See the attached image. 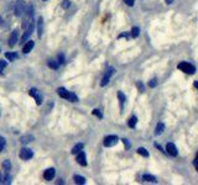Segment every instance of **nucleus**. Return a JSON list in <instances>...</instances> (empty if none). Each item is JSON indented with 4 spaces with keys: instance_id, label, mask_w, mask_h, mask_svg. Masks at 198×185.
<instances>
[{
    "instance_id": "nucleus-1",
    "label": "nucleus",
    "mask_w": 198,
    "mask_h": 185,
    "mask_svg": "<svg viewBox=\"0 0 198 185\" xmlns=\"http://www.w3.org/2000/svg\"><path fill=\"white\" fill-rule=\"evenodd\" d=\"M26 9H27V6H26L24 0H17L16 4H15V15L17 17L24 16V14L26 13Z\"/></svg>"
},
{
    "instance_id": "nucleus-2",
    "label": "nucleus",
    "mask_w": 198,
    "mask_h": 185,
    "mask_svg": "<svg viewBox=\"0 0 198 185\" xmlns=\"http://www.w3.org/2000/svg\"><path fill=\"white\" fill-rule=\"evenodd\" d=\"M177 68L180 71L187 73V74H194V72H196V67L192 66L191 63H187V62H181V63L177 66Z\"/></svg>"
},
{
    "instance_id": "nucleus-3",
    "label": "nucleus",
    "mask_w": 198,
    "mask_h": 185,
    "mask_svg": "<svg viewBox=\"0 0 198 185\" xmlns=\"http://www.w3.org/2000/svg\"><path fill=\"white\" fill-rule=\"evenodd\" d=\"M29 95H30V96H32V98H34V99L36 100V104H37V105H41V104H42L44 98H42V95L40 94V91H39L37 89H35V88L30 89V90H29Z\"/></svg>"
},
{
    "instance_id": "nucleus-4",
    "label": "nucleus",
    "mask_w": 198,
    "mask_h": 185,
    "mask_svg": "<svg viewBox=\"0 0 198 185\" xmlns=\"http://www.w3.org/2000/svg\"><path fill=\"white\" fill-rule=\"evenodd\" d=\"M19 157L22 161H29V159H31L32 157H34V152H32L31 149H29V148H22L20 151V153H19Z\"/></svg>"
},
{
    "instance_id": "nucleus-5",
    "label": "nucleus",
    "mask_w": 198,
    "mask_h": 185,
    "mask_svg": "<svg viewBox=\"0 0 198 185\" xmlns=\"http://www.w3.org/2000/svg\"><path fill=\"white\" fill-rule=\"evenodd\" d=\"M119 142V138H118V136H115V135H110V136H108V137H105L104 138V146L105 147H113V146H115L116 143Z\"/></svg>"
},
{
    "instance_id": "nucleus-6",
    "label": "nucleus",
    "mask_w": 198,
    "mask_h": 185,
    "mask_svg": "<svg viewBox=\"0 0 198 185\" xmlns=\"http://www.w3.org/2000/svg\"><path fill=\"white\" fill-rule=\"evenodd\" d=\"M114 68H108V71L105 72V74H104V77L102 78V82H101V85L102 86H105L108 83H109V80H110V77L114 74Z\"/></svg>"
},
{
    "instance_id": "nucleus-7",
    "label": "nucleus",
    "mask_w": 198,
    "mask_h": 185,
    "mask_svg": "<svg viewBox=\"0 0 198 185\" xmlns=\"http://www.w3.org/2000/svg\"><path fill=\"white\" fill-rule=\"evenodd\" d=\"M17 40H19V31L17 30H14L13 34L10 35V38H9V46L10 47H14L16 45Z\"/></svg>"
},
{
    "instance_id": "nucleus-8",
    "label": "nucleus",
    "mask_w": 198,
    "mask_h": 185,
    "mask_svg": "<svg viewBox=\"0 0 198 185\" xmlns=\"http://www.w3.org/2000/svg\"><path fill=\"white\" fill-rule=\"evenodd\" d=\"M77 163L81 164V165H83V167L87 165V157H86V153L83 151L77 154Z\"/></svg>"
},
{
    "instance_id": "nucleus-9",
    "label": "nucleus",
    "mask_w": 198,
    "mask_h": 185,
    "mask_svg": "<svg viewBox=\"0 0 198 185\" xmlns=\"http://www.w3.org/2000/svg\"><path fill=\"white\" fill-rule=\"evenodd\" d=\"M166 151H167V153L170 154V156H172V157H176L177 154H178L177 148H176V146H175L173 143H167V146H166Z\"/></svg>"
},
{
    "instance_id": "nucleus-10",
    "label": "nucleus",
    "mask_w": 198,
    "mask_h": 185,
    "mask_svg": "<svg viewBox=\"0 0 198 185\" xmlns=\"http://www.w3.org/2000/svg\"><path fill=\"white\" fill-rule=\"evenodd\" d=\"M57 94L61 96V98H63V99H70V95H71V91H68L67 89H64V88H58L57 89Z\"/></svg>"
},
{
    "instance_id": "nucleus-11",
    "label": "nucleus",
    "mask_w": 198,
    "mask_h": 185,
    "mask_svg": "<svg viewBox=\"0 0 198 185\" xmlns=\"http://www.w3.org/2000/svg\"><path fill=\"white\" fill-rule=\"evenodd\" d=\"M55 174H56V170L53 169V168H50V169H46L45 170V173H44V178H45V180H52L53 178H55Z\"/></svg>"
},
{
    "instance_id": "nucleus-12",
    "label": "nucleus",
    "mask_w": 198,
    "mask_h": 185,
    "mask_svg": "<svg viewBox=\"0 0 198 185\" xmlns=\"http://www.w3.org/2000/svg\"><path fill=\"white\" fill-rule=\"evenodd\" d=\"M42 34H44V17H39L37 20V36L39 38L42 37Z\"/></svg>"
},
{
    "instance_id": "nucleus-13",
    "label": "nucleus",
    "mask_w": 198,
    "mask_h": 185,
    "mask_svg": "<svg viewBox=\"0 0 198 185\" xmlns=\"http://www.w3.org/2000/svg\"><path fill=\"white\" fill-rule=\"evenodd\" d=\"M34 46H35V42H34V41H27L26 45H25L24 48H22V52H24L25 54L30 53V52L32 51V48H34Z\"/></svg>"
},
{
    "instance_id": "nucleus-14",
    "label": "nucleus",
    "mask_w": 198,
    "mask_h": 185,
    "mask_svg": "<svg viewBox=\"0 0 198 185\" xmlns=\"http://www.w3.org/2000/svg\"><path fill=\"white\" fill-rule=\"evenodd\" d=\"M32 141H34V136H32V135H25V136L20 137V142L22 144H27V143H30Z\"/></svg>"
},
{
    "instance_id": "nucleus-15",
    "label": "nucleus",
    "mask_w": 198,
    "mask_h": 185,
    "mask_svg": "<svg viewBox=\"0 0 198 185\" xmlns=\"http://www.w3.org/2000/svg\"><path fill=\"white\" fill-rule=\"evenodd\" d=\"M163 131H165V125H163L162 122H158L157 126H156V130H155V135L156 136H160V135L163 133Z\"/></svg>"
},
{
    "instance_id": "nucleus-16",
    "label": "nucleus",
    "mask_w": 198,
    "mask_h": 185,
    "mask_svg": "<svg viewBox=\"0 0 198 185\" xmlns=\"http://www.w3.org/2000/svg\"><path fill=\"white\" fill-rule=\"evenodd\" d=\"M83 147H84V144H83V143H77V144L72 148L71 153H72V154H78L79 152H82V151H83Z\"/></svg>"
},
{
    "instance_id": "nucleus-17",
    "label": "nucleus",
    "mask_w": 198,
    "mask_h": 185,
    "mask_svg": "<svg viewBox=\"0 0 198 185\" xmlns=\"http://www.w3.org/2000/svg\"><path fill=\"white\" fill-rule=\"evenodd\" d=\"M5 57H6V59H9L10 62H14V60H16L17 58H19V54L17 53H15V52H8V53H5Z\"/></svg>"
},
{
    "instance_id": "nucleus-18",
    "label": "nucleus",
    "mask_w": 198,
    "mask_h": 185,
    "mask_svg": "<svg viewBox=\"0 0 198 185\" xmlns=\"http://www.w3.org/2000/svg\"><path fill=\"white\" fill-rule=\"evenodd\" d=\"M136 122H138V117H136V116H131V117L129 118L128 125H129V127H135Z\"/></svg>"
},
{
    "instance_id": "nucleus-19",
    "label": "nucleus",
    "mask_w": 198,
    "mask_h": 185,
    "mask_svg": "<svg viewBox=\"0 0 198 185\" xmlns=\"http://www.w3.org/2000/svg\"><path fill=\"white\" fill-rule=\"evenodd\" d=\"M118 98H119V101H120V106L123 109V106L125 104V95H124L123 91H118Z\"/></svg>"
},
{
    "instance_id": "nucleus-20",
    "label": "nucleus",
    "mask_w": 198,
    "mask_h": 185,
    "mask_svg": "<svg viewBox=\"0 0 198 185\" xmlns=\"http://www.w3.org/2000/svg\"><path fill=\"white\" fill-rule=\"evenodd\" d=\"M47 64H48V67L52 68V69H58V64H59V63H58V62H56V60H53V59H50Z\"/></svg>"
},
{
    "instance_id": "nucleus-21",
    "label": "nucleus",
    "mask_w": 198,
    "mask_h": 185,
    "mask_svg": "<svg viewBox=\"0 0 198 185\" xmlns=\"http://www.w3.org/2000/svg\"><path fill=\"white\" fill-rule=\"evenodd\" d=\"M143 179H144L145 181H152V183L156 181V178H155L154 175H151V174H144V175H143Z\"/></svg>"
},
{
    "instance_id": "nucleus-22",
    "label": "nucleus",
    "mask_w": 198,
    "mask_h": 185,
    "mask_svg": "<svg viewBox=\"0 0 198 185\" xmlns=\"http://www.w3.org/2000/svg\"><path fill=\"white\" fill-rule=\"evenodd\" d=\"M73 179H74L76 184H84V183H86V179H84L83 176H81V175H74Z\"/></svg>"
},
{
    "instance_id": "nucleus-23",
    "label": "nucleus",
    "mask_w": 198,
    "mask_h": 185,
    "mask_svg": "<svg viewBox=\"0 0 198 185\" xmlns=\"http://www.w3.org/2000/svg\"><path fill=\"white\" fill-rule=\"evenodd\" d=\"M138 153L140 154V156H143V157H149V152L145 148H143V147L138 148Z\"/></svg>"
},
{
    "instance_id": "nucleus-24",
    "label": "nucleus",
    "mask_w": 198,
    "mask_h": 185,
    "mask_svg": "<svg viewBox=\"0 0 198 185\" xmlns=\"http://www.w3.org/2000/svg\"><path fill=\"white\" fill-rule=\"evenodd\" d=\"M139 32H140L139 27H133V30H131V37H138Z\"/></svg>"
},
{
    "instance_id": "nucleus-25",
    "label": "nucleus",
    "mask_w": 198,
    "mask_h": 185,
    "mask_svg": "<svg viewBox=\"0 0 198 185\" xmlns=\"http://www.w3.org/2000/svg\"><path fill=\"white\" fill-rule=\"evenodd\" d=\"M3 167H4V170L8 173V172L10 170V168H11V163H10V161H5V162H4V164H3Z\"/></svg>"
},
{
    "instance_id": "nucleus-26",
    "label": "nucleus",
    "mask_w": 198,
    "mask_h": 185,
    "mask_svg": "<svg viewBox=\"0 0 198 185\" xmlns=\"http://www.w3.org/2000/svg\"><path fill=\"white\" fill-rule=\"evenodd\" d=\"M61 6H62L63 9H68V8L71 6V2H70V0H63L62 4H61Z\"/></svg>"
},
{
    "instance_id": "nucleus-27",
    "label": "nucleus",
    "mask_w": 198,
    "mask_h": 185,
    "mask_svg": "<svg viewBox=\"0 0 198 185\" xmlns=\"http://www.w3.org/2000/svg\"><path fill=\"white\" fill-rule=\"evenodd\" d=\"M93 115H95V116H97V117H99V118H102V117H103V114L101 112V110H98V109L93 110Z\"/></svg>"
},
{
    "instance_id": "nucleus-28",
    "label": "nucleus",
    "mask_w": 198,
    "mask_h": 185,
    "mask_svg": "<svg viewBox=\"0 0 198 185\" xmlns=\"http://www.w3.org/2000/svg\"><path fill=\"white\" fill-rule=\"evenodd\" d=\"M136 85H138V88H139V90H140L141 92H144V91H145V86H144V84H143L141 82H138V83H136Z\"/></svg>"
},
{
    "instance_id": "nucleus-29",
    "label": "nucleus",
    "mask_w": 198,
    "mask_h": 185,
    "mask_svg": "<svg viewBox=\"0 0 198 185\" xmlns=\"http://www.w3.org/2000/svg\"><path fill=\"white\" fill-rule=\"evenodd\" d=\"M4 147H5V140L3 137H0V152L4 149Z\"/></svg>"
},
{
    "instance_id": "nucleus-30",
    "label": "nucleus",
    "mask_w": 198,
    "mask_h": 185,
    "mask_svg": "<svg viewBox=\"0 0 198 185\" xmlns=\"http://www.w3.org/2000/svg\"><path fill=\"white\" fill-rule=\"evenodd\" d=\"M6 66H8V62H5V60H0V72H2Z\"/></svg>"
},
{
    "instance_id": "nucleus-31",
    "label": "nucleus",
    "mask_w": 198,
    "mask_h": 185,
    "mask_svg": "<svg viewBox=\"0 0 198 185\" xmlns=\"http://www.w3.org/2000/svg\"><path fill=\"white\" fill-rule=\"evenodd\" d=\"M4 184H10L11 183V178H10V175L9 174H6L5 175V178H4V181H3Z\"/></svg>"
},
{
    "instance_id": "nucleus-32",
    "label": "nucleus",
    "mask_w": 198,
    "mask_h": 185,
    "mask_svg": "<svg viewBox=\"0 0 198 185\" xmlns=\"http://www.w3.org/2000/svg\"><path fill=\"white\" fill-rule=\"evenodd\" d=\"M149 85H150L151 88H155V86L157 85V80H156V79H151L150 83H149Z\"/></svg>"
},
{
    "instance_id": "nucleus-33",
    "label": "nucleus",
    "mask_w": 198,
    "mask_h": 185,
    "mask_svg": "<svg viewBox=\"0 0 198 185\" xmlns=\"http://www.w3.org/2000/svg\"><path fill=\"white\" fill-rule=\"evenodd\" d=\"M124 3H125L128 6H133V5H134V0H124Z\"/></svg>"
},
{
    "instance_id": "nucleus-34",
    "label": "nucleus",
    "mask_w": 198,
    "mask_h": 185,
    "mask_svg": "<svg viewBox=\"0 0 198 185\" xmlns=\"http://www.w3.org/2000/svg\"><path fill=\"white\" fill-rule=\"evenodd\" d=\"M58 63H61V64L64 63V56H63V54H59V56H58Z\"/></svg>"
},
{
    "instance_id": "nucleus-35",
    "label": "nucleus",
    "mask_w": 198,
    "mask_h": 185,
    "mask_svg": "<svg viewBox=\"0 0 198 185\" xmlns=\"http://www.w3.org/2000/svg\"><path fill=\"white\" fill-rule=\"evenodd\" d=\"M121 141L124 142V144H125V148H126V149H129V148H130V143H129V141H128L126 138H123Z\"/></svg>"
},
{
    "instance_id": "nucleus-36",
    "label": "nucleus",
    "mask_w": 198,
    "mask_h": 185,
    "mask_svg": "<svg viewBox=\"0 0 198 185\" xmlns=\"http://www.w3.org/2000/svg\"><path fill=\"white\" fill-rule=\"evenodd\" d=\"M193 165H194V168L198 170V158H196V159L193 161Z\"/></svg>"
},
{
    "instance_id": "nucleus-37",
    "label": "nucleus",
    "mask_w": 198,
    "mask_h": 185,
    "mask_svg": "<svg viewBox=\"0 0 198 185\" xmlns=\"http://www.w3.org/2000/svg\"><path fill=\"white\" fill-rule=\"evenodd\" d=\"M128 36V34H121V35H119L118 36V38H121V37H126Z\"/></svg>"
},
{
    "instance_id": "nucleus-38",
    "label": "nucleus",
    "mask_w": 198,
    "mask_h": 185,
    "mask_svg": "<svg viewBox=\"0 0 198 185\" xmlns=\"http://www.w3.org/2000/svg\"><path fill=\"white\" fill-rule=\"evenodd\" d=\"M165 2H166V4H172L173 0H165Z\"/></svg>"
},
{
    "instance_id": "nucleus-39",
    "label": "nucleus",
    "mask_w": 198,
    "mask_h": 185,
    "mask_svg": "<svg viewBox=\"0 0 198 185\" xmlns=\"http://www.w3.org/2000/svg\"><path fill=\"white\" fill-rule=\"evenodd\" d=\"M0 26H3V19L0 17Z\"/></svg>"
},
{
    "instance_id": "nucleus-40",
    "label": "nucleus",
    "mask_w": 198,
    "mask_h": 185,
    "mask_svg": "<svg viewBox=\"0 0 198 185\" xmlns=\"http://www.w3.org/2000/svg\"><path fill=\"white\" fill-rule=\"evenodd\" d=\"M44 2H46V0H44Z\"/></svg>"
}]
</instances>
